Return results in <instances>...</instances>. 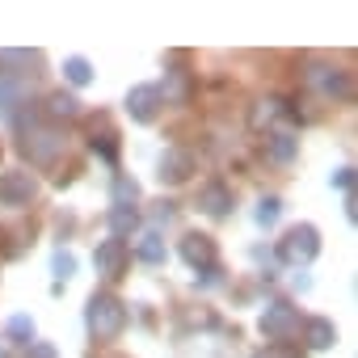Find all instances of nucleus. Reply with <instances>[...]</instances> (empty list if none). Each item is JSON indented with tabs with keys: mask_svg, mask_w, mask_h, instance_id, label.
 <instances>
[{
	"mask_svg": "<svg viewBox=\"0 0 358 358\" xmlns=\"http://www.w3.org/2000/svg\"><path fill=\"white\" fill-rule=\"evenodd\" d=\"M0 358H9V354H5V350H0Z\"/></svg>",
	"mask_w": 358,
	"mask_h": 358,
	"instance_id": "obj_29",
	"label": "nucleus"
},
{
	"mask_svg": "<svg viewBox=\"0 0 358 358\" xmlns=\"http://www.w3.org/2000/svg\"><path fill=\"white\" fill-rule=\"evenodd\" d=\"M26 358H55V345H47V341H30Z\"/></svg>",
	"mask_w": 358,
	"mask_h": 358,
	"instance_id": "obj_27",
	"label": "nucleus"
},
{
	"mask_svg": "<svg viewBox=\"0 0 358 358\" xmlns=\"http://www.w3.org/2000/svg\"><path fill=\"white\" fill-rule=\"evenodd\" d=\"M173 97H177V101H186V97H190V72H182V68L173 72Z\"/></svg>",
	"mask_w": 358,
	"mask_h": 358,
	"instance_id": "obj_25",
	"label": "nucleus"
},
{
	"mask_svg": "<svg viewBox=\"0 0 358 358\" xmlns=\"http://www.w3.org/2000/svg\"><path fill=\"white\" fill-rule=\"evenodd\" d=\"M316 253H320V232H316L312 224H299V228H291V232L278 241V257H282L287 266H308Z\"/></svg>",
	"mask_w": 358,
	"mask_h": 358,
	"instance_id": "obj_2",
	"label": "nucleus"
},
{
	"mask_svg": "<svg viewBox=\"0 0 358 358\" xmlns=\"http://www.w3.org/2000/svg\"><path fill=\"white\" fill-rule=\"evenodd\" d=\"M257 358H303V350H299V345H291V341H274V345H266Z\"/></svg>",
	"mask_w": 358,
	"mask_h": 358,
	"instance_id": "obj_22",
	"label": "nucleus"
},
{
	"mask_svg": "<svg viewBox=\"0 0 358 358\" xmlns=\"http://www.w3.org/2000/svg\"><path fill=\"white\" fill-rule=\"evenodd\" d=\"M34 190H38V182L30 173H0V207H26L30 199H34Z\"/></svg>",
	"mask_w": 358,
	"mask_h": 358,
	"instance_id": "obj_4",
	"label": "nucleus"
},
{
	"mask_svg": "<svg viewBox=\"0 0 358 358\" xmlns=\"http://www.w3.org/2000/svg\"><path fill=\"white\" fill-rule=\"evenodd\" d=\"M47 114L51 118H76V97L72 93H51L47 97Z\"/></svg>",
	"mask_w": 358,
	"mask_h": 358,
	"instance_id": "obj_14",
	"label": "nucleus"
},
{
	"mask_svg": "<svg viewBox=\"0 0 358 358\" xmlns=\"http://www.w3.org/2000/svg\"><path fill=\"white\" fill-rule=\"evenodd\" d=\"M308 85L320 89L324 97H350V76L341 68H312L308 72Z\"/></svg>",
	"mask_w": 358,
	"mask_h": 358,
	"instance_id": "obj_8",
	"label": "nucleus"
},
{
	"mask_svg": "<svg viewBox=\"0 0 358 358\" xmlns=\"http://www.w3.org/2000/svg\"><path fill=\"white\" fill-rule=\"evenodd\" d=\"M135 253H139L148 266H160V262H164V236H160V232H143Z\"/></svg>",
	"mask_w": 358,
	"mask_h": 358,
	"instance_id": "obj_13",
	"label": "nucleus"
},
{
	"mask_svg": "<svg viewBox=\"0 0 358 358\" xmlns=\"http://www.w3.org/2000/svg\"><path fill=\"white\" fill-rule=\"evenodd\" d=\"M55 278H72V270H76V257L72 253H55Z\"/></svg>",
	"mask_w": 358,
	"mask_h": 358,
	"instance_id": "obj_26",
	"label": "nucleus"
},
{
	"mask_svg": "<svg viewBox=\"0 0 358 358\" xmlns=\"http://www.w3.org/2000/svg\"><path fill=\"white\" fill-rule=\"evenodd\" d=\"M190 173H194V156H190V152H182V148H169V152L160 156V182L177 186V182H186Z\"/></svg>",
	"mask_w": 358,
	"mask_h": 358,
	"instance_id": "obj_7",
	"label": "nucleus"
},
{
	"mask_svg": "<svg viewBox=\"0 0 358 358\" xmlns=\"http://www.w3.org/2000/svg\"><path fill=\"white\" fill-rule=\"evenodd\" d=\"M9 337L30 345V337H34V320H30V316H13V320H9Z\"/></svg>",
	"mask_w": 358,
	"mask_h": 358,
	"instance_id": "obj_21",
	"label": "nucleus"
},
{
	"mask_svg": "<svg viewBox=\"0 0 358 358\" xmlns=\"http://www.w3.org/2000/svg\"><path fill=\"white\" fill-rule=\"evenodd\" d=\"M295 329H299V308H291L287 299H278V303L266 308V316H262V333H266V337L287 341Z\"/></svg>",
	"mask_w": 358,
	"mask_h": 358,
	"instance_id": "obj_3",
	"label": "nucleus"
},
{
	"mask_svg": "<svg viewBox=\"0 0 358 358\" xmlns=\"http://www.w3.org/2000/svg\"><path fill=\"white\" fill-rule=\"evenodd\" d=\"M135 199H139V186L131 177H114V207H131Z\"/></svg>",
	"mask_w": 358,
	"mask_h": 358,
	"instance_id": "obj_19",
	"label": "nucleus"
},
{
	"mask_svg": "<svg viewBox=\"0 0 358 358\" xmlns=\"http://www.w3.org/2000/svg\"><path fill=\"white\" fill-rule=\"evenodd\" d=\"M64 76H68V85H89V80H93V68H89V59L72 55V59L64 64Z\"/></svg>",
	"mask_w": 358,
	"mask_h": 358,
	"instance_id": "obj_15",
	"label": "nucleus"
},
{
	"mask_svg": "<svg viewBox=\"0 0 358 358\" xmlns=\"http://www.w3.org/2000/svg\"><path fill=\"white\" fill-rule=\"evenodd\" d=\"M139 224V215H135V207H114L110 211V228H114V236L122 241V232H131Z\"/></svg>",
	"mask_w": 358,
	"mask_h": 358,
	"instance_id": "obj_18",
	"label": "nucleus"
},
{
	"mask_svg": "<svg viewBox=\"0 0 358 358\" xmlns=\"http://www.w3.org/2000/svg\"><path fill=\"white\" fill-rule=\"evenodd\" d=\"M97 274H106V278H122V270H127V262H131V245L127 241H118V236H110V241H101L97 245Z\"/></svg>",
	"mask_w": 358,
	"mask_h": 358,
	"instance_id": "obj_5",
	"label": "nucleus"
},
{
	"mask_svg": "<svg viewBox=\"0 0 358 358\" xmlns=\"http://www.w3.org/2000/svg\"><path fill=\"white\" fill-rule=\"evenodd\" d=\"M127 110H131L135 122H152L156 110H160V89H156V85H139V89H131V93H127Z\"/></svg>",
	"mask_w": 358,
	"mask_h": 358,
	"instance_id": "obj_6",
	"label": "nucleus"
},
{
	"mask_svg": "<svg viewBox=\"0 0 358 358\" xmlns=\"http://www.w3.org/2000/svg\"><path fill=\"white\" fill-rule=\"evenodd\" d=\"M295 148H299V143H295V135H287V131H278V135L270 139V156H274V160H282V164H287V160H295Z\"/></svg>",
	"mask_w": 358,
	"mask_h": 358,
	"instance_id": "obj_17",
	"label": "nucleus"
},
{
	"mask_svg": "<svg viewBox=\"0 0 358 358\" xmlns=\"http://www.w3.org/2000/svg\"><path fill=\"white\" fill-rule=\"evenodd\" d=\"M303 337H308V345H312V350H329V345L337 341V329H333V324H329L324 316H312V320H308V333H303Z\"/></svg>",
	"mask_w": 358,
	"mask_h": 358,
	"instance_id": "obj_12",
	"label": "nucleus"
},
{
	"mask_svg": "<svg viewBox=\"0 0 358 358\" xmlns=\"http://www.w3.org/2000/svg\"><path fill=\"white\" fill-rule=\"evenodd\" d=\"M278 215H282V199H274V194H270V199H262V203H257V224H274Z\"/></svg>",
	"mask_w": 358,
	"mask_h": 358,
	"instance_id": "obj_20",
	"label": "nucleus"
},
{
	"mask_svg": "<svg viewBox=\"0 0 358 358\" xmlns=\"http://www.w3.org/2000/svg\"><path fill=\"white\" fill-rule=\"evenodd\" d=\"M127 303L118 295H93L89 299V312H85V324L97 341H114L122 329H127Z\"/></svg>",
	"mask_w": 358,
	"mask_h": 358,
	"instance_id": "obj_1",
	"label": "nucleus"
},
{
	"mask_svg": "<svg viewBox=\"0 0 358 358\" xmlns=\"http://www.w3.org/2000/svg\"><path fill=\"white\" fill-rule=\"evenodd\" d=\"M22 148H26V156H30V160L47 164V160L64 148V139H55L51 131H34V135H26V139H22Z\"/></svg>",
	"mask_w": 358,
	"mask_h": 358,
	"instance_id": "obj_11",
	"label": "nucleus"
},
{
	"mask_svg": "<svg viewBox=\"0 0 358 358\" xmlns=\"http://www.w3.org/2000/svg\"><path fill=\"white\" fill-rule=\"evenodd\" d=\"M17 101H22V85H13V80H0V110L9 114Z\"/></svg>",
	"mask_w": 358,
	"mask_h": 358,
	"instance_id": "obj_23",
	"label": "nucleus"
},
{
	"mask_svg": "<svg viewBox=\"0 0 358 358\" xmlns=\"http://www.w3.org/2000/svg\"><path fill=\"white\" fill-rule=\"evenodd\" d=\"M278 114H291L278 97H270V101H257V110H253V127H266V122H274Z\"/></svg>",
	"mask_w": 358,
	"mask_h": 358,
	"instance_id": "obj_16",
	"label": "nucleus"
},
{
	"mask_svg": "<svg viewBox=\"0 0 358 358\" xmlns=\"http://www.w3.org/2000/svg\"><path fill=\"white\" fill-rule=\"evenodd\" d=\"M199 207L220 220V215H228V207H232V190H228L224 182H207V186L199 190Z\"/></svg>",
	"mask_w": 358,
	"mask_h": 358,
	"instance_id": "obj_10",
	"label": "nucleus"
},
{
	"mask_svg": "<svg viewBox=\"0 0 358 358\" xmlns=\"http://www.w3.org/2000/svg\"><path fill=\"white\" fill-rule=\"evenodd\" d=\"M93 152H101L106 160H118V139H114V131H106L101 139H93Z\"/></svg>",
	"mask_w": 358,
	"mask_h": 358,
	"instance_id": "obj_24",
	"label": "nucleus"
},
{
	"mask_svg": "<svg viewBox=\"0 0 358 358\" xmlns=\"http://www.w3.org/2000/svg\"><path fill=\"white\" fill-rule=\"evenodd\" d=\"M182 257L199 270H207V266H215V241L211 236H203V232H190V236H182Z\"/></svg>",
	"mask_w": 358,
	"mask_h": 358,
	"instance_id": "obj_9",
	"label": "nucleus"
},
{
	"mask_svg": "<svg viewBox=\"0 0 358 358\" xmlns=\"http://www.w3.org/2000/svg\"><path fill=\"white\" fill-rule=\"evenodd\" d=\"M333 182H337L341 190H350V186H354V169H337V173H333Z\"/></svg>",
	"mask_w": 358,
	"mask_h": 358,
	"instance_id": "obj_28",
	"label": "nucleus"
}]
</instances>
